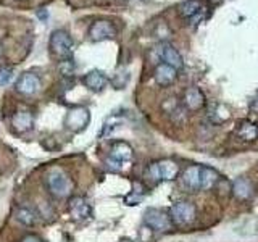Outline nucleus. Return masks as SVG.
<instances>
[{
	"instance_id": "obj_14",
	"label": "nucleus",
	"mask_w": 258,
	"mask_h": 242,
	"mask_svg": "<svg viewBox=\"0 0 258 242\" xmlns=\"http://www.w3.org/2000/svg\"><path fill=\"white\" fill-rule=\"evenodd\" d=\"M160 58L163 60V63H166L171 68H174L176 71L184 67L181 53L177 52L171 44H163L160 47Z\"/></svg>"
},
{
	"instance_id": "obj_7",
	"label": "nucleus",
	"mask_w": 258,
	"mask_h": 242,
	"mask_svg": "<svg viewBox=\"0 0 258 242\" xmlns=\"http://www.w3.org/2000/svg\"><path fill=\"white\" fill-rule=\"evenodd\" d=\"M16 92H20L23 95H34L40 91L42 83H40V78L36 73H24L16 81Z\"/></svg>"
},
{
	"instance_id": "obj_25",
	"label": "nucleus",
	"mask_w": 258,
	"mask_h": 242,
	"mask_svg": "<svg viewBox=\"0 0 258 242\" xmlns=\"http://www.w3.org/2000/svg\"><path fill=\"white\" fill-rule=\"evenodd\" d=\"M21 242H44V240L39 236H36V234H26V236L21 239Z\"/></svg>"
},
{
	"instance_id": "obj_30",
	"label": "nucleus",
	"mask_w": 258,
	"mask_h": 242,
	"mask_svg": "<svg viewBox=\"0 0 258 242\" xmlns=\"http://www.w3.org/2000/svg\"><path fill=\"white\" fill-rule=\"evenodd\" d=\"M213 2H216V0H213Z\"/></svg>"
},
{
	"instance_id": "obj_24",
	"label": "nucleus",
	"mask_w": 258,
	"mask_h": 242,
	"mask_svg": "<svg viewBox=\"0 0 258 242\" xmlns=\"http://www.w3.org/2000/svg\"><path fill=\"white\" fill-rule=\"evenodd\" d=\"M149 176H150L155 183L161 181V179H160V173H158V166H157V163H152V165L149 166Z\"/></svg>"
},
{
	"instance_id": "obj_15",
	"label": "nucleus",
	"mask_w": 258,
	"mask_h": 242,
	"mask_svg": "<svg viewBox=\"0 0 258 242\" xmlns=\"http://www.w3.org/2000/svg\"><path fill=\"white\" fill-rule=\"evenodd\" d=\"M153 78H155V83L161 87L171 86L176 78H177V71L174 68H171L166 63H160L157 65L155 73H153Z\"/></svg>"
},
{
	"instance_id": "obj_28",
	"label": "nucleus",
	"mask_w": 258,
	"mask_h": 242,
	"mask_svg": "<svg viewBox=\"0 0 258 242\" xmlns=\"http://www.w3.org/2000/svg\"><path fill=\"white\" fill-rule=\"evenodd\" d=\"M118 242H133V240L126 237V239H121V240H118Z\"/></svg>"
},
{
	"instance_id": "obj_16",
	"label": "nucleus",
	"mask_w": 258,
	"mask_h": 242,
	"mask_svg": "<svg viewBox=\"0 0 258 242\" xmlns=\"http://www.w3.org/2000/svg\"><path fill=\"white\" fill-rule=\"evenodd\" d=\"M231 192L239 200H248L253 196V184L247 177H237L231 184Z\"/></svg>"
},
{
	"instance_id": "obj_12",
	"label": "nucleus",
	"mask_w": 258,
	"mask_h": 242,
	"mask_svg": "<svg viewBox=\"0 0 258 242\" xmlns=\"http://www.w3.org/2000/svg\"><path fill=\"white\" fill-rule=\"evenodd\" d=\"M12 126L16 133H28L34 126V118L32 113L26 108H21L12 116Z\"/></svg>"
},
{
	"instance_id": "obj_1",
	"label": "nucleus",
	"mask_w": 258,
	"mask_h": 242,
	"mask_svg": "<svg viewBox=\"0 0 258 242\" xmlns=\"http://www.w3.org/2000/svg\"><path fill=\"white\" fill-rule=\"evenodd\" d=\"M45 188L50 196L55 199H67L71 196L73 189H75V183L70 177V174L61 168H50L45 173L44 177Z\"/></svg>"
},
{
	"instance_id": "obj_26",
	"label": "nucleus",
	"mask_w": 258,
	"mask_h": 242,
	"mask_svg": "<svg viewBox=\"0 0 258 242\" xmlns=\"http://www.w3.org/2000/svg\"><path fill=\"white\" fill-rule=\"evenodd\" d=\"M36 15H37V18H39L40 21H44V23L48 20V12L45 10V8H40V10H37Z\"/></svg>"
},
{
	"instance_id": "obj_11",
	"label": "nucleus",
	"mask_w": 258,
	"mask_h": 242,
	"mask_svg": "<svg viewBox=\"0 0 258 242\" xmlns=\"http://www.w3.org/2000/svg\"><path fill=\"white\" fill-rule=\"evenodd\" d=\"M182 105L185 110L189 111H197L205 105V95L200 91L199 87H189L187 91L184 92V99Z\"/></svg>"
},
{
	"instance_id": "obj_29",
	"label": "nucleus",
	"mask_w": 258,
	"mask_h": 242,
	"mask_svg": "<svg viewBox=\"0 0 258 242\" xmlns=\"http://www.w3.org/2000/svg\"><path fill=\"white\" fill-rule=\"evenodd\" d=\"M2 52H4V50H2V45H0V55H2Z\"/></svg>"
},
{
	"instance_id": "obj_19",
	"label": "nucleus",
	"mask_w": 258,
	"mask_h": 242,
	"mask_svg": "<svg viewBox=\"0 0 258 242\" xmlns=\"http://www.w3.org/2000/svg\"><path fill=\"white\" fill-rule=\"evenodd\" d=\"M237 136L245 142H253L258 137V126L248 119H242L237 126Z\"/></svg>"
},
{
	"instance_id": "obj_2",
	"label": "nucleus",
	"mask_w": 258,
	"mask_h": 242,
	"mask_svg": "<svg viewBox=\"0 0 258 242\" xmlns=\"http://www.w3.org/2000/svg\"><path fill=\"white\" fill-rule=\"evenodd\" d=\"M73 47H75V42H73L71 36L67 31L55 29L50 34V39H48V48H50L52 55L56 56V58H61V60L71 58Z\"/></svg>"
},
{
	"instance_id": "obj_22",
	"label": "nucleus",
	"mask_w": 258,
	"mask_h": 242,
	"mask_svg": "<svg viewBox=\"0 0 258 242\" xmlns=\"http://www.w3.org/2000/svg\"><path fill=\"white\" fill-rule=\"evenodd\" d=\"M58 68H60L61 75H64V76H75V63H73L71 58L61 60L60 65H58Z\"/></svg>"
},
{
	"instance_id": "obj_8",
	"label": "nucleus",
	"mask_w": 258,
	"mask_h": 242,
	"mask_svg": "<svg viewBox=\"0 0 258 242\" xmlns=\"http://www.w3.org/2000/svg\"><path fill=\"white\" fill-rule=\"evenodd\" d=\"M68 210H70V215L73 216V220H76V221H84L87 218H91L92 215L91 205L87 204V200L84 197H79V196L70 199Z\"/></svg>"
},
{
	"instance_id": "obj_23",
	"label": "nucleus",
	"mask_w": 258,
	"mask_h": 242,
	"mask_svg": "<svg viewBox=\"0 0 258 242\" xmlns=\"http://www.w3.org/2000/svg\"><path fill=\"white\" fill-rule=\"evenodd\" d=\"M13 78V68L0 67V86H7Z\"/></svg>"
},
{
	"instance_id": "obj_18",
	"label": "nucleus",
	"mask_w": 258,
	"mask_h": 242,
	"mask_svg": "<svg viewBox=\"0 0 258 242\" xmlns=\"http://www.w3.org/2000/svg\"><path fill=\"white\" fill-rule=\"evenodd\" d=\"M157 166H158V173H160L161 181H173L177 177V174H179V166H177V163L173 160L157 161Z\"/></svg>"
},
{
	"instance_id": "obj_10",
	"label": "nucleus",
	"mask_w": 258,
	"mask_h": 242,
	"mask_svg": "<svg viewBox=\"0 0 258 242\" xmlns=\"http://www.w3.org/2000/svg\"><path fill=\"white\" fill-rule=\"evenodd\" d=\"M133 155H134V150L133 147L129 145L127 142L124 141H116L111 144V149H110V158L115 160L116 163H119L123 166L124 163L133 160Z\"/></svg>"
},
{
	"instance_id": "obj_27",
	"label": "nucleus",
	"mask_w": 258,
	"mask_h": 242,
	"mask_svg": "<svg viewBox=\"0 0 258 242\" xmlns=\"http://www.w3.org/2000/svg\"><path fill=\"white\" fill-rule=\"evenodd\" d=\"M250 108H252L253 111H258V94L252 99V102H250Z\"/></svg>"
},
{
	"instance_id": "obj_20",
	"label": "nucleus",
	"mask_w": 258,
	"mask_h": 242,
	"mask_svg": "<svg viewBox=\"0 0 258 242\" xmlns=\"http://www.w3.org/2000/svg\"><path fill=\"white\" fill-rule=\"evenodd\" d=\"M202 12L200 0H185L179 5V15L185 20H190L194 16H197Z\"/></svg>"
},
{
	"instance_id": "obj_4",
	"label": "nucleus",
	"mask_w": 258,
	"mask_h": 242,
	"mask_svg": "<svg viewBox=\"0 0 258 242\" xmlns=\"http://www.w3.org/2000/svg\"><path fill=\"white\" fill-rule=\"evenodd\" d=\"M197 215V210L190 202H176L173 204L171 210H169V216L174 224L179 226H187L190 223H194Z\"/></svg>"
},
{
	"instance_id": "obj_6",
	"label": "nucleus",
	"mask_w": 258,
	"mask_h": 242,
	"mask_svg": "<svg viewBox=\"0 0 258 242\" xmlns=\"http://www.w3.org/2000/svg\"><path fill=\"white\" fill-rule=\"evenodd\" d=\"M89 118H91V115H89L87 108H84V107H75L73 110L68 111L67 118H64V125H67L68 129H71V131L79 133V131H83V129L87 126Z\"/></svg>"
},
{
	"instance_id": "obj_21",
	"label": "nucleus",
	"mask_w": 258,
	"mask_h": 242,
	"mask_svg": "<svg viewBox=\"0 0 258 242\" xmlns=\"http://www.w3.org/2000/svg\"><path fill=\"white\" fill-rule=\"evenodd\" d=\"M16 220L24 226H34V224H37L39 218H37V213L32 208L20 207L18 210H16Z\"/></svg>"
},
{
	"instance_id": "obj_5",
	"label": "nucleus",
	"mask_w": 258,
	"mask_h": 242,
	"mask_svg": "<svg viewBox=\"0 0 258 242\" xmlns=\"http://www.w3.org/2000/svg\"><path fill=\"white\" fill-rule=\"evenodd\" d=\"M87 34L94 42H102V40H108L115 37L116 29L108 20H97L89 26Z\"/></svg>"
},
{
	"instance_id": "obj_3",
	"label": "nucleus",
	"mask_w": 258,
	"mask_h": 242,
	"mask_svg": "<svg viewBox=\"0 0 258 242\" xmlns=\"http://www.w3.org/2000/svg\"><path fill=\"white\" fill-rule=\"evenodd\" d=\"M144 224L149 226L152 231H160V232L169 231L174 226L169 213H166L165 210H160V208H149V210H145V213H144Z\"/></svg>"
},
{
	"instance_id": "obj_17",
	"label": "nucleus",
	"mask_w": 258,
	"mask_h": 242,
	"mask_svg": "<svg viewBox=\"0 0 258 242\" xmlns=\"http://www.w3.org/2000/svg\"><path fill=\"white\" fill-rule=\"evenodd\" d=\"M220 174L212 166H200V189L210 191L220 183Z\"/></svg>"
},
{
	"instance_id": "obj_9",
	"label": "nucleus",
	"mask_w": 258,
	"mask_h": 242,
	"mask_svg": "<svg viewBox=\"0 0 258 242\" xmlns=\"http://www.w3.org/2000/svg\"><path fill=\"white\" fill-rule=\"evenodd\" d=\"M181 188L185 192H196L200 189V166L190 165L181 174Z\"/></svg>"
},
{
	"instance_id": "obj_13",
	"label": "nucleus",
	"mask_w": 258,
	"mask_h": 242,
	"mask_svg": "<svg viewBox=\"0 0 258 242\" xmlns=\"http://www.w3.org/2000/svg\"><path fill=\"white\" fill-rule=\"evenodd\" d=\"M83 84L89 89V91L100 92V91H103V89H105V86L108 84V78L105 76L103 71L92 70V71H89L87 75L83 78Z\"/></svg>"
}]
</instances>
